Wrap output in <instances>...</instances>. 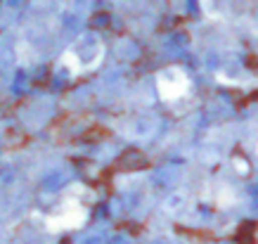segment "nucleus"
<instances>
[{
    "label": "nucleus",
    "instance_id": "nucleus-1",
    "mask_svg": "<svg viewBox=\"0 0 258 244\" xmlns=\"http://www.w3.org/2000/svg\"><path fill=\"white\" fill-rule=\"evenodd\" d=\"M189 90V81L180 74V71H164L159 76V95L164 102H178L182 100Z\"/></svg>",
    "mask_w": 258,
    "mask_h": 244
},
{
    "label": "nucleus",
    "instance_id": "nucleus-2",
    "mask_svg": "<svg viewBox=\"0 0 258 244\" xmlns=\"http://www.w3.org/2000/svg\"><path fill=\"white\" fill-rule=\"evenodd\" d=\"M88 218V209L81 206V202H67L62 204V211L47 218L50 230H64V228H81Z\"/></svg>",
    "mask_w": 258,
    "mask_h": 244
},
{
    "label": "nucleus",
    "instance_id": "nucleus-3",
    "mask_svg": "<svg viewBox=\"0 0 258 244\" xmlns=\"http://www.w3.org/2000/svg\"><path fill=\"white\" fill-rule=\"evenodd\" d=\"M256 152H258V150H256Z\"/></svg>",
    "mask_w": 258,
    "mask_h": 244
}]
</instances>
